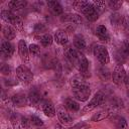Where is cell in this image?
Listing matches in <instances>:
<instances>
[{
	"label": "cell",
	"instance_id": "ac0fdd59",
	"mask_svg": "<svg viewBox=\"0 0 129 129\" xmlns=\"http://www.w3.org/2000/svg\"><path fill=\"white\" fill-rule=\"evenodd\" d=\"M57 116H58V119L61 123L63 124H69L73 121V117L62 108H59L57 110Z\"/></svg>",
	"mask_w": 129,
	"mask_h": 129
},
{
	"label": "cell",
	"instance_id": "9a60e30c",
	"mask_svg": "<svg viewBox=\"0 0 129 129\" xmlns=\"http://www.w3.org/2000/svg\"><path fill=\"white\" fill-rule=\"evenodd\" d=\"M47 7L53 15H60L62 13V6L57 1H48Z\"/></svg>",
	"mask_w": 129,
	"mask_h": 129
},
{
	"label": "cell",
	"instance_id": "7402d4cb",
	"mask_svg": "<svg viewBox=\"0 0 129 129\" xmlns=\"http://www.w3.org/2000/svg\"><path fill=\"white\" fill-rule=\"evenodd\" d=\"M127 57H128V55H127V53L125 52V50L123 49V47L119 48V49L115 52V59H116V61H117L118 64H121V66H122V63H124V62L126 61Z\"/></svg>",
	"mask_w": 129,
	"mask_h": 129
},
{
	"label": "cell",
	"instance_id": "ba28073f",
	"mask_svg": "<svg viewBox=\"0 0 129 129\" xmlns=\"http://www.w3.org/2000/svg\"><path fill=\"white\" fill-rule=\"evenodd\" d=\"M83 14H84V15L87 17V19L90 20V21H96V20L98 19V17H99L98 11L94 8L93 4H91V3H88V4H87V6L85 7V9H84V11H83Z\"/></svg>",
	"mask_w": 129,
	"mask_h": 129
},
{
	"label": "cell",
	"instance_id": "e0dca14e",
	"mask_svg": "<svg viewBox=\"0 0 129 129\" xmlns=\"http://www.w3.org/2000/svg\"><path fill=\"white\" fill-rule=\"evenodd\" d=\"M64 54H66V57L75 66L78 60V57H79V53L76 51V49H74L71 46H68L64 50Z\"/></svg>",
	"mask_w": 129,
	"mask_h": 129
},
{
	"label": "cell",
	"instance_id": "ffe728a7",
	"mask_svg": "<svg viewBox=\"0 0 129 129\" xmlns=\"http://www.w3.org/2000/svg\"><path fill=\"white\" fill-rule=\"evenodd\" d=\"M96 34L102 41H107L109 39V33L107 28L104 25H99L96 29Z\"/></svg>",
	"mask_w": 129,
	"mask_h": 129
},
{
	"label": "cell",
	"instance_id": "e575fe53",
	"mask_svg": "<svg viewBox=\"0 0 129 129\" xmlns=\"http://www.w3.org/2000/svg\"><path fill=\"white\" fill-rule=\"evenodd\" d=\"M45 29L46 28H45V26L42 23H37L34 26V32L35 33H42V32L45 31Z\"/></svg>",
	"mask_w": 129,
	"mask_h": 129
},
{
	"label": "cell",
	"instance_id": "1f68e13d",
	"mask_svg": "<svg viewBox=\"0 0 129 129\" xmlns=\"http://www.w3.org/2000/svg\"><path fill=\"white\" fill-rule=\"evenodd\" d=\"M108 5L111 9L117 10L122 6V1H115V0L112 1V0H110V1H108Z\"/></svg>",
	"mask_w": 129,
	"mask_h": 129
},
{
	"label": "cell",
	"instance_id": "f546056e",
	"mask_svg": "<svg viewBox=\"0 0 129 129\" xmlns=\"http://www.w3.org/2000/svg\"><path fill=\"white\" fill-rule=\"evenodd\" d=\"M28 48H29V52L33 56H38L40 54V48H39V46L37 44H34V43L33 44H30L28 46Z\"/></svg>",
	"mask_w": 129,
	"mask_h": 129
},
{
	"label": "cell",
	"instance_id": "cb8c5ba5",
	"mask_svg": "<svg viewBox=\"0 0 129 129\" xmlns=\"http://www.w3.org/2000/svg\"><path fill=\"white\" fill-rule=\"evenodd\" d=\"M64 107L67 109H69L70 111H78L80 109V105L77 101H75L74 99L72 98H67L64 100Z\"/></svg>",
	"mask_w": 129,
	"mask_h": 129
},
{
	"label": "cell",
	"instance_id": "836d02e7",
	"mask_svg": "<svg viewBox=\"0 0 129 129\" xmlns=\"http://www.w3.org/2000/svg\"><path fill=\"white\" fill-rule=\"evenodd\" d=\"M0 72H1L3 75H5V76H7V75H10V73H11V68H10L8 64H6V63H3V64H1V68H0Z\"/></svg>",
	"mask_w": 129,
	"mask_h": 129
},
{
	"label": "cell",
	"instance_id": "7c38bea8",
	"mask_svg": "<svg viewBox=\"0 0 129 129\" xmlns=\"http://www.w3.org/2000/svg\"><path fill=\"white\" fill-rule=\"evenodd\" d=\"M111 122L114 124L116 129H127V127H128L126 119L122 116H119V115L113 116L111 119Z\"/></svg>",
	"mask_w": 129,
	"mask_h": 129
},
{
	"label": "cell",
	"instance_id": "4316f807",
	"mask_svg": "<svg viewBox=\"0 0 129 129\" xmlns=\"http://www.w3.org/2000/svg\"><path fill=\"white\" fill-rule=\"evenodd\" d=\"M74 44H75V46L77 48H79L81 50L86 47V41H85V39H84V37L82 35L75 36V38H74Z\"/></svg>",
	"mask_w": 129,
	"mask_h": 129
},
{
	"label": "cell",
	"instance_id": "d4e9b609",
	"mask_svg": "<svg viewBox=\"0 0 129 129\" xmlns=\"http://www.w3.org/2000/svg\"><path fill=\"white\" fill-rule=\"evenodd\" d=\"M98 74H99V77H100L103 81H108L110 78H112V73H111L110 70H109L107 67H105V66H103V67H101V68L99 69Z\"/></svg>",
	"mask_w": 129,
	"mask_h": 129
},
{
	"label": "cell",
	"instance_id": "603a6c76",
	"mask_svg": "<svg viewBox=\"0 0 129 129\" xmlns=\"http://www.w3.org/2000/svg\"><path fill=\"white\" fill-rule=\"evenodd\" d=\"M61 20L62 21H68V22L73 23V24H79V23L82 22V18L78 14H66L61 18Z\"/></svg>",
	"mask_w": 129,
	"mask_h": 129
},
{
	"label": "cell",
	"instance_id": "52a82bcc",
	"mask_svg": "<svg viewBox=\"0 0 129 129\" xmlns=\"http://www.w3.org/2000/svg\"><path fill=\"white\" fill-rule=\"evenodd\" d=\"M103 102H104V95H103V93H102V92H98V93H96V94H95V96L91 99V101L89 102V104L85 106V108H84L83 112L91 111V110H93L94 108H96L97 106L101 105Z\"/></svg>",
	"mask_w": 129,
	"mask_h": 129
},
{
	"label": "cell",
	"instance_id": "83f0119b",
	"mask_svg": "<svg viewBox=\"0 0 129 129\" xmlns=\"http://www.w3.org/2000/svg\"><path fill=\"white\" fill-rule=\"evenodd\" d=\"M109 116V112L107 110H103V111H100L98 113H96L93 117H92V121L94 122H98V121H102L104 120L105 118H107Z\"/></svg>",
	"mask_w": 129,
	"mask_h": 129
},
{
	"label": "cell",
	"instance_id": "74e56055",
	"mask_svg": "<svg viewBox=\"0 0 129 129\" xmlns=\"http://www.w3.org/2000/svg\"><path fill=\"white\" fill-rule=\"evenodd\" d=\"M127 96H128V98H129V91H127Z\"/></svg>",
	"mask_w": 129,
	"mask_h": 129
},
{
	"label": "cell",
	"instance_id": "44dd1931",
	"mask_svg": "<svg viewBox=\"0 0 129 129\" xmlns=\"http://www.w3.org/2000/svg\"><path fill=\"white\" fill-rule=\"evenodd\" d=\"M42 110L47 117H53L55 115V108L51 102H45L42 106Z\"/></svg>",
	"mask_w": 129,
	"mask_h": 129
},
{
	"label": "cell",
	"instance_id": "277c9868",
	"mask_svg": "<svg viewBox=\"0 0 129 129\" xmlns=\"http://www.w3.org/2000/svg\"><path fill=\"white\" fill-rule=\"evenodd\" d=\"M16 76H17L18 80L24 84L30 83L33 79V75L31 73V71L24 66H19L16 69Z\"/></svg>",
	"mask_w": 129,
	"mask_h": 129
},
{
	"label": "cell",
	"instance_id": "6da1fadb",
	"mask_svg": "<svg viewBox=\"0 0 129 129\" xmlns=\"http://www.w3.org/2000/svg\"><path fill=\"white\" fill-rule=\"evenodd\" d=\"M71 84H72V88H73L72 89L73 95L77 100L84 102L89 99V97L91 95V89H90L89 84L85 81L84 77H82V76L74 77L71 81Z\"/></svg>",
	"mask_w": 129,
	"mask_h": 129
},
{
	"label": "cell",
	"instance_id": "d590c367",
	"mask_svg": "<svg viewBox=\"0 0 129 129\" xmlns=\"http://www.w3.org/2000/svg\"><path fill=\"white\" fill-rule=\"evenodd\" d=\"M86 124L85 123H78V124H76L75 126H73V127H71V128H69V129H81L82 127H84Z\"/></svg>",
	"mask_w": 129,
	"mask_h": 129
},
{
	"label": "cell",
	"instance_id": "f1b7e54d",
	"mask_svg": "<svg viewBox=\"0 0 129 129\" xmlns=\"http://www.w3.org/2000/svg\"><path fill=\"white\" fill-rule=\"evenodd\" d=\"M39 40H40V43H41L43 46H49V45L52 43L53 38H52V36H51L50 34L45 33V34H43V35L39 38Z\"/></svg>",
	"mask_w": 129,
	"mask_h": 129
},
{
	"label": "cell",
	"instance_id": "3957f363",
	"mask_svg": "<svg viewBox=\"0 0 129 129\" xmlns=\"http://www.w3.org/2000/svg\"><path fill=\"white\" fill-rule=\"evenodd\" d=\"M75 67L80 71L82 77H84V78L90 77L89 61H88V59L85 57V55L79 53V57H78V60H77V62H76V64H75Z\"/></svg>",
	"mask_w": 129,
	"mask_h": 129
},
{
	"label": "cell",
	"instance_id": "7a4b0ae2",
	"mask_svg": "<svg viewBox=\"0 0 129 129\" xmlns=\"http://www.w3.org/2000/svg\"><path fill=\"white\" fill-rule=\"evenodd\" d=\"M1 17L5 22L13 25L15 28H17V29H21L22 28V25H23L22 20L18 16H16L14 13H12V11L3 10L1 12Z\"/></svg>",
	"mask_w": 129,
	"mask_h": 129
},
{
	"label": "cell",
	"instance_id": "30bf717a",
	"mask_svg": "<svg viewBox=\"0 0 129 129\" xmlns=\"http://www.w3.org/2000/svg\"><path fill=\"white\" fill-rule=\"evenodd\" d=\"M11 101H12L13 105L16 107H23L29 103L28 97H26L23 93H17L15 95H13L11 98Z\"/></svg>",
	"mask_w": 129,
	"mask_h": 129
},
{
	"label": "cell",
	"instance_id": "484cf974",
	"mask_svg": "<svg viewBox=\"0 0 129 129\" xmlns=\"http://www.w3.org/2000/svg\"><path fill=\"white\" fill-rule=\"evenodd\" d=\"M41 97H40V94L38 93L37 90H31L29 92V95H28V101L30 104H37L39 103Z\"/></svg>",
	"mask_w": 129,
	"mask_h": 129
},
{
	"label": "cell",
	"instance_id": "d6a6232c",
	"mask_svg": "<svg viewBox=\"0 0 129 129\" xmlns=\"http://www.w3.org/2000/svg\"><path fill=\"white\" fill-rule=\"evenodd\" d=\"M30 120H31V123H32L33 125L37 126V127H40V126L43 125L42 120H41L39 117H37V116H31V117H30Z\"/></svg>",
	"mask_w": 129,
	"mask_h": 129
},
{
	"label": "cell",
	"instance_id": "d6986e66",
	"mask_svg": "<svg viewBox=\"0 0 129 129\" xmlns=\"http://www.w3.org/2000/svg\"><path fill=\"white\" fill-rule=\"evenodd\" d=\"M2 33H3V36H4L7 40H11V39H13V38L15 37V35H16V31H15V29H14L13 27L9 26V25H5V26H3V28H2Z\"/></svg>",
	"mask_w": 129,
	"mask_h": 129
},
{
	"label": "cell",
	"instance_id": "9c48e42d",
	"mask_svg": "<svg viewBox=\"0 0 129 129\" xmlns=\"http://www.w3.org/2000/svg\"><path fill=\"white\" fill-rule=\"evenodd\" d=\"M24 116H21L17 113H12L10 116V120L14 129H26L24 125Z\"/></svg>",
	"mask_w": 129,
	"mask_h": 129
},
{
	"label": "cell",
	"instance_id": "4fadbf2b",
	"mask_svg": "<svg viewBox=\"0 0 129 129\" xmlns=\"http://www.w3.org/2000/svg\"><path fill=\"white\" fill-rule=\"evenodd\" d=\"M1 53L5 57H10L14 52V46L9 41H2L1 43Z\"/></svg>",
	"mask_w": 129,
	"mask_h": 129
},
{
	"label": "cell",
	"instance_id": "8fae6325",
	"mask_svg": "<svg viewBox=\"0 0 129 129\" xmlns=\"http://www.w3.org/2000/svg\"><path fill=\"white\" fill-rule=\"evenodd\" d=\"M18 52L19 55L21 57V59L25 62H27L29 60V48L26 45V42L23 39H20L18 42Z\"/></svg>",
	"mask_w": 129,
	"mask_h": 129
},
{
	"label": "cell",
	"instance_id": "8992f818",
	"mask_svg": "<svg viewBox=\"0 0 129 129\" xmlns=\"http://www.w3.org/2000/svg\"><path fill=\"white\" fill-rule=\"evenodd\" d=\"M125 78H126V72H125L124 68L121 64H117L112 73L113 83H115L116 85H121L124 83Z\"/></svg>",
	"mask_w": 129,
	"mask_h": 129
},
{
	"label": "cell",
	"instance_id": "4dcf8cb0",
	"mask_svg": "<svg viewBox=\"0 0 129 129\" xmlns=\"http://www.w3.org/2000/svg\"><path fill=\"white\" fill-rule=\"evenodd\" d=\"M105 2L104 1H96V2H94L93 3V6H94V8L98 11V13H100V12H103V10H104V8H105Z\"/></svg>",
	"mask_w": 129,
	"mask_h": 129
},
{
	"label": "cell",
	"instance_id": "8d00e7d4",
	"mask_svg": "<svg viewBox=\"0 0 129 129\" xmlns=\"http://www.w3.org/2000/svg\"><path fill=\"white\" fill-rule=\"evenodd\" d=\"M124 83H125V85H126V88H127V89H128V91H129V76H126Z\"/></svg>",
	"mask_w": 129,
	"mask_h": 129
},
{
	"label": "cell",
	"instance_id": "5bb4252c",
	"mask_svg": "<svg viewBox=\"0 0 129 129\" xmlns=\"http://www.w3.org/2000/svg\"><path fill=\"white\" fill-rule=\"evenodd\" d=\"M8 6L12 11L20 12L25 8L26 1H23V0H12V1H10L8 3Z\"/></svg>",
	"mask_w": 129,
	"mask_h": 129
},
{
	"label": "cell",
	"instance_id": "2e32d148",
	"mask_svg": "<svg viewBox=\"0 0 129 129\" xmlns=\"http://www.w3.org/2000/svg\"><path fill=\"white\" fill-rule=\"evenodd\" d=\"M54 40H55L58 44H60V45L67 44V42H68V40H69V37H68L67 32H66L64 30H61V29L56 30L55 33H54Z\"/></svg>",
	"mask_w": 129,
	"mask_h": 129
},
{
	"label": "cell",
	"instance_id": "5b68a950",
	"mask_svg": "<svg viewBox=\"0 0 129 129\" xmlns=\"http://www.w3.org/2000/svg\"><path fill=\"white\" fill-rule=\"evenodd\" d=\"M95 55L97 57V59L102 63V64H107L110 60L109 57V52L107 50V48L103 45H97L94 49Z\"/></svg>",
	"mask_w": 129,
	"mask_h": 129
}]
</instances>
